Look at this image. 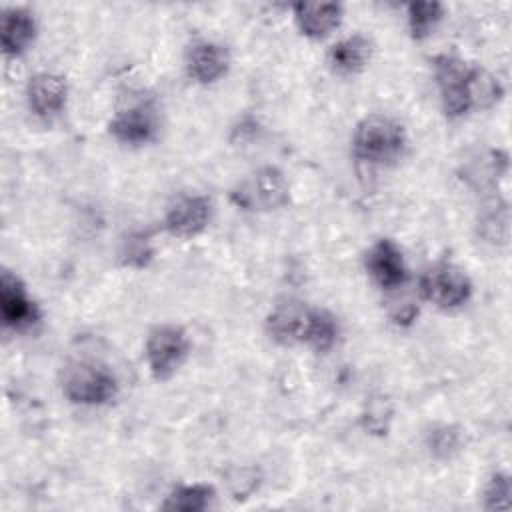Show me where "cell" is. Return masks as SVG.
Returning <instances> with one entry per match:
<instances>
[{
    "label": "cell",
    "instance_id": "1",
    "mask_svg": "<svg viewBox=\"0 0 512 512\" xmlns=\"http://www.w3.org/2000/svg\"><path fill=\"white\" fill-rule=\"evenodd\" d=\"M434 78L448 118L464 116L474 106L492 104L500 96V84L492 76L452 54L434 58Z\"/></svg>",
    "mask_w": 512,
    "mask_h": 512
},
{
    "label": "cell",
    "instance_id": "2",
    "mask_svg": "<svg viewBox=\"0 0 512 512\" xmlns=\"http://www.w3.org/2000/svg\"><path fill=\"white\" fill-rule=\"evenodd\" d=\"M406 148L404 126L384 114H370L356 124L352 136V152L366 164H390L402 156Z\"/></svg>",
    "mask_w": 512,
    "mask_h": 512
},
{
    "label": "cell",
    "instance_id": "3",
    "mask_svg": "<svg viewBox=\"0 0 512 512\" xmlns=\"http://www.w3.org/2000/svg\"><path fill=\"white\" fill-rule=\"evenodd\" d=\"M62 394L82 406H100L118 394V380L98 362H72L62 372Z\"/></svg>",
    "mask_w": 512,
    "mask_h": 512
},
{
    "label": "cell",
    "instance_id": "4",
    "mask_svg": "<svg viewBox=\"0 0 512 512\" xmlns=\"http://www.w3.org/2000/svg\"><path fill=\"white\" fill-rule=\"evenodd\" d=\"M420 294L438 308L452 310L466 304L472 296L470 278L454 264L440 262L420 278Z\"/></svg>",
    "mask_w": 512,
    "mask_h": 512
},
{
    "label": "cell",
    "instance_id": "5",
    "mask_svg": "<svg viewBox=\"0 0 512 512\" xmlns=\"http://www.w3.org/2000/svg\"><path fill=\"white\" fill-rule=\"evenodd\" d=\"M188 336L180 326L162 324L156 326L146 340V364L154 378H170L188 356Z\"/></svg>",
    "mask_w": 512,
    "mask_h": 512
},
{
    "label": "cell",
    "instance_id": "6",
    "mask_svg": "<svg viewBox=\"0 0 512 512\" xmlns=\"http://www.w3.org/2000/svg\"><path fill=\"white\" fill-rule=\"evenodd\" d=\"M232 200L244 210H276L288 202V184L274 166L250 174L234 192Z\"/></svg>",
    "mask_w": 512,
    "mask_h": 512
},
{
    "label": "cell",
    "instance_id": "7",
    "mask_svg": "<svg viewBox=\"0 0 512 512\" xmlns=\"http://www.w3.org/2000/svg\"><path fill=\"white\" fill-rule=\"evenodd\" d=\"M212 202L202 194H188L176 198L164 216V226L172 236L178 238H194L198 236L210 222Z\"/></svg>",
    "mask_w": 512,
    "mask_h": 512
},
{
    "label": "cell",
    "instance_id": "8",
    "mask_svg": "<svg viewBox=\"0 0 512 512\" xmlns=\"http://www.w3.org/2000/svg\"><path fill=\"white\" fill-rule=\"evenodd\" d=\"M110 134L130 146L152 142L158 132V114L150 102H136L110 120Z\"/></svg>",
    "mask_w": 512,
    "mask_h": 512
},
{
    "label": "cell",
    "instance_id": "9",
    "mask_svg": "<svg viewBox=\"0 0 512 512\" xmlns=\"http://www.w3.org/2000/svg\"><path fill=\"white\" fill-rule=\"evenodd\" d=\"M0 312L4 326L14 330L28 328L40 318L38 306L28 296L22 280L10 270H4L0 278Z\"/></svg>",
    "mask_w": 512,
    "mask_h": 512
},
{
    "label": "cell",
    "instance_id": "10",
    "mask_svg": "<svg viewBox=\"0 0 512 512\" xmlns=\"http://www.w3.org/2000/svg\"><path fill=\"white\" fill-rule=\"evenodd\" d=\"M366 270L370 278L384 290H396L408 278L402 250L390 238H380L366 252Z\"/></svg>",
    "mask_w": 512,
    "mask_h": 512
},
{
    "label": "cell",
    "instance_id": "11",
    "mask_svg": "<svg viewBox=\"0 0 512 512\" xmlns=\"http://www.w3.org/2000/svg\"><path fill=\"white\" fill-rule=\"evenodd\" d=\"M310 310L302 302H282L266 318L268 336L280 346L304 344L306 328L310 320Z\"/></svg>",
    "mask_w": 512,
    "mask_h": 512
},
{
    "label": "cell",
    "instance_id": "12",
    "mask_svg": "<svg viewBox=\"0 0 512 512\" xmlns=\"http://www.w3.org/2000/svg\"><path fill=\"white\" fill-rule=\"evenodd\" d=\"M26 98L30 110L40 118H52L66 106L68 86L64 76L54 72H38L28 80Z\"/></svg>",
    "mask_w": 512,
    "mask_h": 512
},
{
    "label": "cell",
    "instance_id": "13",
    "mask_svg": "<svg viewBox=\"0 0 512 512\" xmlns=\"http://www.w3.org/2000/svg\"><path fill=\"white\" fill-rule=\"evenodd\" d=\"M230 66L228 50L212 40H198L186 52V72L198 84L220 80Z\"/></svg>",
    "mask_w": 512,
    "mask_h": 512
},
{
    "label": "cell",
    "instance_id": "14",
    "mask_svg": "<svg viewBox=\"0 0 512 512\" xmlns=\"http://www.w3.org/2000/svg\"><path fill=\"white\" fill-rule=\"evenodd\" d=\"M298 30L308 38L330 34L342 20V6L336 2H298L294 4Z\"/></svg>",
    "mask_w": 512,
    "mask_h": 512
},
{
    "label": "cell",
    "instance_id": "15",
    "mask_svg": "<svg viewBox=\"0 0 512 512\" xmlns=\"http://www.w3.org/2000/svg\"><path fill=\"white\" fill-rule=\"evenodd\" d=\"M2 16V52L20 56L36 38V20L24 8H8Z\"/></svg>",
    "mask_w": 512,
    "mask_h": 512
},
{
    "label": "cell",
    "instance_id": "16",
    "mask_svg": "<svg viewBox=\"0 0 512 512\" xmlns=\"http://www.w3.org/2000/svg\"><path fill=\"white\" fill-rule=\"evenodd\" d=\"M372 56V44L362 34H352L336 42L328 52V64L342 76L358 74L366 68Z\"/></svg>",
    "mask_w": 512,
    "mask_h": 512
},
{
    "label": "cell",
    "instance_id": "17",
    "mask_svg": "<svg viewBox=\"0 0 512 512\" xmlns=\"http://www.w3.org/2000/svg\"><path fill=\"white\" fill-rule=\"evenodd\" d=\"M214 494V488L202 482L182 484L166 496L162 508L176 512H202L212 504Z\"/></svg>",
    "mask_w": 512,
    "mask_h": 512
},
{
    "label": "cell",
    "instance_id": "18",
    "mask_svg": "<svg viewBox=\"0 0 512 512\" xmlns=\"http://www.w3.org/2000/svg\"><path fill=\"white\" fill-rule=\"evenodd\" d=\"M338 332H340V328H338V322L332 312L322 310V308H312L304 344H308L316 352H326L334 346Z\"/></svg>",
    "mask_w": 512,
    "mask_h": 512
},
{
    "label": "cell",
    "instance_id": "19",
    "mask_svg": "<svg viewBox=\"0 0 512 512\" xmlns=\"http://www.w3.org/2000/svg\"><path fill=\"white\" fill-rule=\"evenodd\" d=\"M408 30L412 38L422 40L432 34L444 16V6L440 2H410L408 10Z\"/></svg>",
    "mask_w": 512,
    "mask_h": 512
},
{
    "label": "cell",
    "instance_id": "20",
    "mask_svg": "<svg viewBox=\"0 0 512 512\" xmlns=\"http://www.w3.org/2000/svg\"><path fill=\"white\" fill-rule=\"evenodd\" d=\"M484 502L488 510H504L510 504V478L506 474H494L486 486Z\"/></svg>",
    "mask_w": 512,
    "mask_h": 512
},
{
    "label": "cell",
    "instance_id": "21",
    "mask_svg": "<svg viewBox=\"0 0 512 512\" xmlns=\"http://www.w3.org/2000/svg\"><path fill=\"white\" fill-rule=\"evenodd\" d=\"M122 256H124V262L130 266H146V262L152 256V250L144 236H132L130 240L124 242Z\"/></svg>",
    "mask_w": 512,
    "mask_h": 512
}]
</instances>
